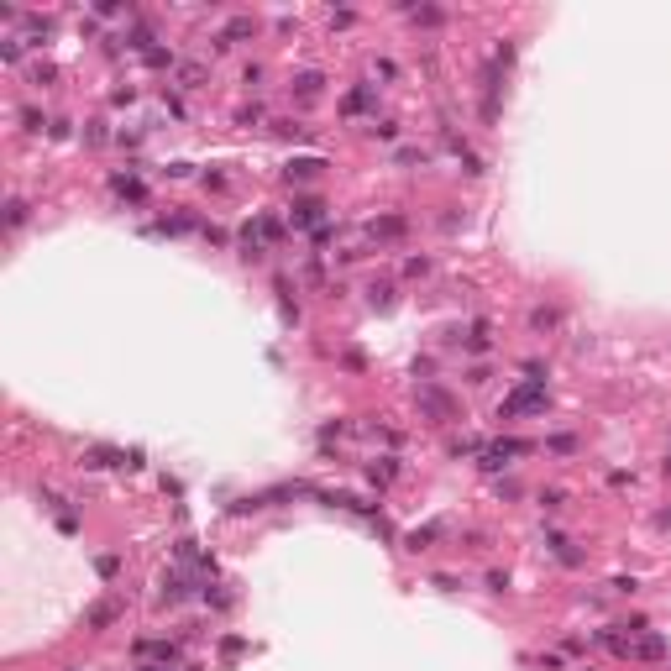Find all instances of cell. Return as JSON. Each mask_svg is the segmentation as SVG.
<instances>
[{"label": "cell", "mask_w": 671, "mask_h": 671, "mask_svg": "<svg viewBox=\"0 0 671 671\" xmlns=\"http://www.w3.org/2000/svg\"><path fill=\"white\" fill-rule=\"evenodd\" d=\"M372 231H378V236H404V216H388V221L372 226Z\"/></svg>", "instance_id": "cell-18"}, {"label": "cell", "mask_w": 671, "mask_h": 671, "mask_svg": "<svg viewBox=\"0 0 671 671\" xmlns=\"http://www.w3.org/2000/svg\"><path fill=\"white\" fill-rule=\"evenodd\" d=\"M116 614H121L116 603H100V609H89V629H105V624L116 619Z\"/></svg>", "instance_id": "cell-15"}, {"label": "cell", "mask_w": 671, "mask_h": 671, "mask_svg": "<svg viewBox=\"0 0 671 671\" xmlns=\"http://www.w3.org/2000/svg\"><path fill=\"white\" fill-rule=\"evenodd\" d=\"M440 530H446V525H425V530H414V535H409V551H425L431 540H440Z\"/></svg>", "instance_id": "cell-8"}, {"label": "cell", "mask_w": 671, "mask_h": 671, "mask_svg": "<svg viewBox=\"0 0 671 671\" xmlns=\"http://www.w3.org/2000/svg\"><path fill=\"white\" fill-rule=\"evenodd\" d=\"M420 409L436 414V425H440V420H456V399L440 394V388H420Z\"/></svg>", "instance_id": "cell-3"}, {"label": "cell", "mask_w": 671, "mask_h": 671, "mask_svg": "<svg viewBox=\"0 0 671 671\" xmlns=\"http://www.w3.org/2000/svg\"><path fill=\"white\" fill-rule=\"evenodd\" d=\"M111 189H116L121 199H131V205H142V199H147L142 179H131V173H116V179H111Z\"/></svg>", "instance_id": "cell-4"}, {"label": "cell", "mask_w": 671, "mask_h": 671, "mask_svg": "<svg viewBox=\"0 0 671 671\" xmlns=\"http://www.w3.org/2000/svg\"><path fill=\"white\" fill-rule=\"evenodd\" d=\"M252 32H257V21H252V16H231V21H226V37H221V43H236V37H252Z\"/></svg>", "instance_id": "cell-6"}, {"label": "cell", "mask_w": 671, "mask_h": 671, "mask_svg": "<svg viewBox=\"0 0 671 671\" xmlns=\"http://www.w3.org/2000/svg\"><path fill=\"white\" fill-rule=\"evenodd\" d=\"M530 451H535L530 440H493V446L482 451V467H488V472H499V467H504V456H530Z\"/></svg>", "instance_id": "cell-2"}, {"label": "cell", "mask_w": 671, "mask_h": 671, "mask_svg": "<svg viewBox=\"0 0 671 671\" xmlns=\"http://www.w3.org/2000/svg\"><path fill=\"white\" fill-rule=\"evenodd\" d=\"M184 593H189V587H184V577L173 572V577H163V603H179Z\"/></svg>", "instance_id": "cell-14"}, {"label": "cell", "mask_w": 671, "mask_h": 671, "mask_svg": "<svg viewBox=\"0 0 671 671\" xmlns=\"http://www.w3.org/2000/svg\"><path fill=\"white\" fill-rule=\"evenodd\" d=\"M142 58H147V63H152V69H163V63H173V52H163V48H147V52H142Z\"/></svg>", "instance_id": "cell-20"}, {"label": "cell", "mask_w": 671, "mask_h": 671, "mask_svg": "<svg viewBox=\"0 0 671 671\" xmlns=\"http://www.w3.org/2000/svg\"><path fill=\"white\" fill-rule=\"evenodd\" d=\"M241 257H247V262H262V241L252 236V226L241 231Z\"/></svg>", "instance_id": "cell-12"}, {"label": "cell", "mask_w": 671, "mask_h": 671, "mask_svg": "<svg viewBox=\"0 0 671 671\" xmlns=\"http://www.w3.org/2000/svg\"><path fill=\"white\" fill-rule=\"evenodd\" d=\"M367 482H378V488H383V482H394V462H388V456H383V462H372L367 467Z\"/></svg>", "instance_id": "cell-16"}, {"label": "cell", "mask_w": 671, "mask_h": 671, "mask_svg": "<svg viewBox=\"0 0 671 671\" xmlns=\"http://www.w3.org/2000/svg\"><path fill=\"white\" fill-rule=\"evenodd\" d=\"M635 655H640V661H661V655H666V640H661V635H645V640L635 645Z\"/></svg>", "instance_id": "cell-7"}, {"label": "cell", "mask_w": 671, "mask_h": 671, "mask_svg": "<svg viewBox=\"0 0 671 671\" xmlns=\"http://www.w3.org/2000/svg\"><path fill=\"white\" fill-rule=\"evenodd\" d=\"M341 105H346V111H367V89H352V95H346Z\"/></svg>", "instance_id": "cell-21"}, {"label": "cell", "mask_w": 671, "mask_h": 671, "mask_svg": "<svg viewBox=\"0 0 671 671\" xmlns=\"http://www.w3.org/2000/svg\"><path fill=\"white\" fill-rule=\"evenodd\" d=\"M556 320H561V310H545L540 304V310H530V331H551Z\"/></svg>", "instance_id": "cell-11"}, {"label": "cell", "mask_w": 671, "mask_h": 671, "mask_svg": "<svg viewBox=\"0 0 671 671\" xmlns=\"http://www.w3.org/2000/svg\"><path fill=\"white\" fill-rule=\"evenodd\" d=\"M519 409H545V383H525L499 404V414H519Z\"/></svg>", "instance_id": "cell-1"}, {"label": "cell", "mask_w": 671, "mask_h": 671, "mask_svg": "<svg viewBox=\"0 0 671 671\" xmlns=\"http://www.w3.org/2000/svg\"><path fill=\"white\" fill-rule=\"evenodd\" d=\"M294 89H299V100H315L320 95V74H299V79H294Z\"/></svg>", "instance_id": "cell-13"}, {"label": "cell", "mask_w": 671, "mask_h": 671, "mask_svg": "<svg viewBox=\"0 0 671 671\" xmlns=\"http://www.w3.org/2000/svg\"><path fill=\"white\" fill-rule=\"evenodd\" d=\"M661 525H671V509H666V514H661Z\"/></svg>", "instance_id": "cell-22"}, {"label": "cell", "mask_w": 671, "mask_h": 671, "mask_svg": "<svg viewBox=\"0 0 671 671\" xmlns=\"http://www.w3.org/2000/svg\"><path fill=\"white\" fill-rule=\"evenodd\" d=\"M95 572H100V577H116V572H121V556H100Z\"/></svg>", "instance_id": "cell-19"}, {"label": "cell", "mask_w": 671, "mask_h": 671, "mask_svg": "<svg viewBox=\"0 0 671 671\" xmlns=\"http://www.w3.org/2000/svg\"><path fill=\"white\" fill-rule=\"evenodd\" d=\"M320 168H326L320 157H299V163H289V179H315Z\"/></svg>", "instance_id": "cell-9"}, {"label": "cell", "mask_w": 671, "mask_h": 671, "mask_svg": "<svg viewBox=\"0 0 671 671\" xmlns=\"http://www.w3.org/2000/svg\"><path fill=\"white\" fill-rule=\"evenodd\" d=\"M320 216H326V205H320V199H299V205H294V226H315Z\"/></svg>", "instance_id": "cell-5"}, {"label": "cell", "mask_w": 671, "mask_h": 671, "mask_svg": "<svg viewBox=\"0 0 671 671\" xmlns=\"http://www.w3.org/2000/svg\"><path fill=\"white\" fill-rule=\"evenodd\" d=\"M26 210H32L26 199H11V205H6V226H11V231H21V226H26Z\"/></svg>", "instance_id": "cell-10"}, {"label": "cell", "mask_w": 671, "mask_h": 671, "mask_svg": "<svg viewBox=\"0 0 671 671\" xmlns=\"http://www.w3.org/2000/svg\"><path fill=\"white\" fill-rule=\"evenodd\" d=\"M545 545H551V551H556L561 561H567V567H577V561H582V556H577V551H572L567 540H561V535H551V540H545Z\"/></svg>", "instance_id": "cell-17"}, {"label": "cell", "mask_w": 671, "mask_h": 671, "mask_svg": "<svg viewBox=\"0 0 671 671\" xmlns=\"http://www.w3.org/2000/svg\"><path fill=\"white\" fill-rule=\"evenodd\" d=\"M582 671H587V666H582Z\"/></svg>", "instance_id": "cell-23"}]
</instances>
